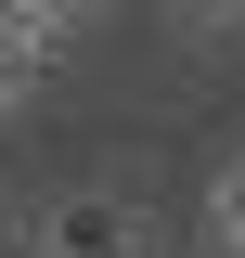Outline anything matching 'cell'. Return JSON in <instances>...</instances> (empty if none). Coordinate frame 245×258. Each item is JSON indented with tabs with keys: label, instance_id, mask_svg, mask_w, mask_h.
Returning a JSON list of instances; mask_svg holds the SVG:
<instances>
[{
	"label": "cell",
	"instance_id": "6da1fadb",
	"mask_svg": "<svg viewBox=\"0 0 245 258\" xmlns=\"http://www.w3.org/2000/svg\"><path fill=\"white\" fill-rule=\"evenodd\" d=\"M39 245H65V258H155V232H142L129 194H52Z\"/></svg>",
	"mask_w": 245,
	"mask_h": 258
},
{
	"label": "cell",
	"instance_id": "7a4b0ae2",
	"mask_svg": "<svg viewBox=\"0 0 245 258\" xmlns=\"http://www.w3.org/2000/svg\"><path fill=\"white\" fill-rule=\"evenodd\" d=\"M78 26H91V0H0V39H26V52H65Z\"/></svg>",
	"mask_w": 245,
	"mask_h": 258
},
{
	"label": "cell",
	"instance_id": "3957f363",
	"mask_svg": "<svg viewBox=\"0 0 245 258\" xmlns=\"http://www.w3.org/2000/svg\"><path fill=\"white\" fill-rule=\"evenodd\" d=\"M207 258H245V142L219 155V181H207Z\"/></svg>",
	"mask_w": 245,
	"mask_h": 258
},
{
	"label": "cell",
	"instance_id": "277c9868",
	"mask_svg": "<svg viewBox=\"0 0 245 258\" xmlns=\"http://www.w3.org/2000/svg\"><path fill=\"white\" fill-rule=\"evenodd\" d=\"M39 64H52V52H26V39H0V116H13V103L39 91Z\"/></svg>",
	"mask_w": 245,
	"mask_h": 258
},
{
	"label": "cell",
	"instance_id": "5b68a950",
	"mask_svg": "<svg viewBox=\"0 0 245 258\" xmlns=\"http://www.w3.org/2000/svg\"><path fill=\"white\" fill-rule=\"evenodd\" d=\"M168 13H181L194 39H232V26H245V0H168Z\"/></svg>",
	"mask_w": 245,
	"mask_h": 258
},
{
	"label": "cell",
	"instance_id": "8992f818",
	"mask_svg": "<svg viewBox=\"0 0 245 258\" xmlns=\"http://www.w3.org/2000/svg\"><path fill=\"white\" fill-rule=\"evenodd\" d=\"M26 258H65V245H26Z\"/></svg>",
	"mask_w": 245,
	"mask_h": 258
}]
</instances>
